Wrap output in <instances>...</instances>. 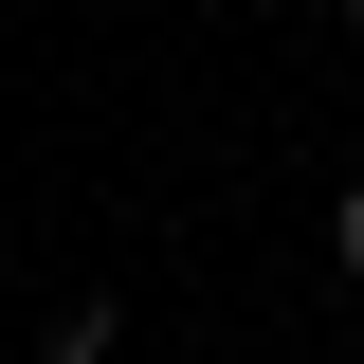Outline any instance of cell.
Instances as JSON below:
<instances>
[{
	"label": "cell",
	"instance_id": "obj_1",
	"mask_svg": "<svg viewBox=\"0 0 364 364\" xmlns=\"http://www.w3.org/2000/svg\"><path fill=\"white\" fill-rule=\"evenodd\" d=\"M109 328H128V310L91 291V310H55V328H37V364H109Z\"/></svg>",
	"mask_w": 364,
	"mask_h": 364
},
{
	"label": "cell",
	"instance_id": "obj_2",
	"mask_svg": "<svg viewBox=\"0 0 364 364\" xmlns=\"http://www.w3.org/2000/svg\"><path fill=\"white\" fill-rule=\"evenodd\" d=\"M328 255H346V273H364V182H346V200H328Z\"/></svg>",
	"mask_w": 364,
	"mask_h": 364
},
{
	"label": "cell",
	"instance_id": "obj_3",
	"mask_svg": "<svg viewBox=\"0 0 364 364\" xmlns=\"http://www.w3.org/2000/svg\"><path fill=\"white\" fill-rule=\"evenodd\" d=\"M328 18H346V37H364V0H328Z\"/></svg>",
	"mask_w": 364,
	"mask_h": 364
}]
</instances>
